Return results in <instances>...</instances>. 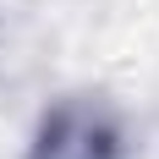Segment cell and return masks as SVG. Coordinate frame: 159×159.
I'll return each instance as SVG.
<instances>
[{
  "label": "cell",
  "instance_id": "obj_1",
  "mask_svg": "<svg viewBox=\"0 0 159 159\" xmlns=\"http://www.w3.org/2000/svg\"><path fill=\"white\" fill-rule=\"evenodd\" d=\"M115 154H121L115 121L88 104H61L55 115H44L33 137V159H115Z\"/></svg>",
  "mask_w": 159,
  "mask_h": 159
}]
</instances>
